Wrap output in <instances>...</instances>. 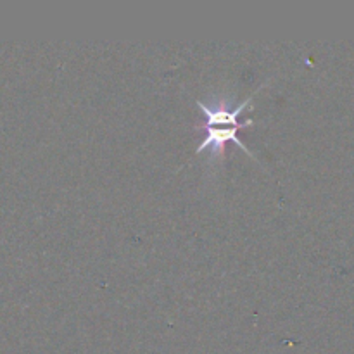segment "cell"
I'll list each match as a JSON object with an SVG mask.
<instances>
[{"label":"cell","instance_id":"cell-1","mask_svg":"<svg viewBox=\"0 0 354 354\" xmlns=\"http://www.w3.org/2000/svg\"><path fill=\"white\" fill-rule=\"evenodd\" d=\"M252 97H248V100H242L239 106L234 107V102L230 100V97H211L209 100H196L197 106H199L201 113L204 116V123L197 124L196 130H204L206 137L203 138L201 145L197 147L196 154L204 152V149H211L209 162H213L214 159H220L223 161L225 156V145L227 142H235L242 151L248 156L254 158L251 151H249L248 145L237 138V130L242 128L244 124L239 123V116L242 114V111L251 104Z\"/></svg>","mask_w":354,"mask_h":354}]
</instances>
